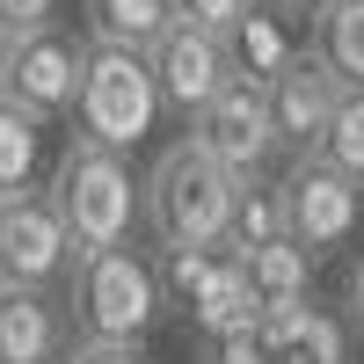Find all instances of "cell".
<instances>
[{"label": "cell", "instance_id": "1", "mask_svg": "<svg viewBox=\"0 0 364 364\" xmlns=\"http://www.w3.org/2000/svg\"><path fill=\"white\" fill-rule=\"evenodd\" d=\"M240 182L204 154L197 139L161 146V161L139 175V226H154L161 248H226Z\"/></svg>", "mask_w": 364, "mask_h": 364}, {"label": "cell", "instance_id": "2", "mask_svg": "<svg viewBox=\"0 0 364 364\" xmlns=\"http://www.w3.org/2000/svg\"><path fill=\"white\" fill-rule=\"evenodd\" d=\"M51 211L66 226L73 255H102V248H132V226H139V175L124 154H102V146H66L51 175Z\"/></svg>", "mask_w": 364, "mask_h": 364}, {"label": "cell", "instance_id": "3", "mask_svg": "<svg viewBox=\"0 0 364 364\" xmlns=\"http://www.w3.org/2000/svg\"><path fill=\"white\" fill-rule=\"evenodd\" d=\"M154 124H161V95H154L146 58H139V51L87 44L80 95H73V139L132 161V146H146V132H154Z\"/></svg>", "mask_w": 364, "mask_h": 364}, {"label": "cell", "instance_id": "4", "mask_svg": "<svg viewBox=\"0 0 364 364\" xmlns=\"http://www.w3.org/2000/svg\"><path fill=\"white\" fill-rule=\"evenodd\" d=\"M73 321L80 343H139L161 321V277L139 248L73 255Z\"/></svg>", "mask_w": 364, "mask_h": 364}, {"label": "cell", "instance_id": "5", "mask_svg": "<svg viewBox=\"0 0 364 364\" xmlns=\"http://www.w3.org/2000/svg\"><path fill=\"white\" fill-rule=\"evenodd\" d=\"M277 226H284V240L306 262H328L336 248H350V233H357V219H364V190L350 175H336L321 154H299L277 182Z\"/></svg>", "mask_w": 364, "mask_h": 364}, {"label": "cell", "instance_id": "6", "mask_svg": "<svg viewBox=\"0 0 364 364\" xmlns=\"http://www.w3.org/2000/svg\"><path fill=\"white\" fill-rule=\"evenodd\" d=\"M154 277H161V306H168V299L190 306V321L204 328L211 343H226V336H240V328L262 321L233 248H161Z\"/></svg>", "mask_w": 364, "mask_h": 364}, {"label": "cell", "instance_id": "7", "mask_svg": "<svg viewBox=\"0 0 364 364\" xmlns=\"http://www.w3.org/2000/svg\"><path fill=\"white\" fill-rule=\"evenodd\" d=\"M73 277V240L44 190L0 197V291H58Z\"/></svg>", "mask_w": 364, "mask_h": 364}, {"label": "cell", "instance_id": "8", "mask_svg": "<svg viewBox=\"0 0 364 364\" xmlns=\"http://www.w3.org/2000/svg\"><path fill=\"white\" fill-rule=\"evenodd\" d=\"M80 66H87V37H73L66 22L37 29V37H15L8 44V87H0V102H15V109L37 117V124H51V117L73 109Z\"/></svg>", "mask_w": 364, "mask_h": 364}, {"label": "cell", "instance_id": "9", "mask_svg": "<svg viewBox=\"0 0 364 364\" xmlns=\"http://www.w3.org/2000/svg\"><path fill=\"white\" fill-rule=\"evenodd\" d=\"M190 139L204 146L211 161H219L233 182H255L269 168V154H277V132H269V102H262V80L233 73L219 95L204 102V117L190 124Z\"/></svg>", "mask_w": 364, "mask_h": 364}, {"label": "cell", "instance_id": "10", "mask_svg": "<svg viewBox=\"0 0 364 364\" xmlns=\"http://www.w3.org/2000/svg\"><path fill=\"white\" fill-rule=\"evenodd\" d=\"M146 73H154L161 109H175L182 124H197L204 102L233 80V58H226V44H219V37H204V29H182V22H175L168 37L146 51Z\"/></svg>", "mask_w": 364, "mask_h": 364}, {"label": "cell", "instance_id": "11", "mask_svg": "<svg viewBox=\"0 0 364 364\" xmlns=\"http://www.w3.org/2000/svg\"><path fill=\"white\" fill-rule=\"evenodd\" d=\"M262 102H269V132H277V146H291V161H299V154L321 146L328 117H336V102H343V87L328 80L306 51H291L284 66L262 80Z\"/></svg>", "mask_w": 364, "mask_h": 364}, {"label": "cell", "instance_id": "12", "mask_svg": "<svg viewBox=\"0 0 364 364\" xmlns=\"http://www.w3.org/2000/svg\"><path fill=\"white\" fill-rule=\"evenodd\" d=\"M73 350V321L51 291H0V364H58Z\"/></svg>", "mask_w": 364, "mask_h": 364}, {"label": "cell", "instance_id": "13", "mask_svg": "<svg viewBox=\"0 0 364 364\" xmlns=\"http://www.w3.org/2000/svg\"><path fill=\"white\" fill-rule=\"evenodd\" d=\"M255 336H262L269 364H343V328L328 321L314 299H306V306H291V314H262Z\"/></svg>", "mask_w": 364, "mask_h": 364}, {"label": "cell", "instance_id": "14", "mask_svg": "<svg viewBox=\"0 0 364 364\" xmlns=\"http://www.w3.org/2000/svg\"><path fill=\"white\" fill-rule=\"evenodd\" d=\"M240 277H248L255 314H291V306H306V291H314V262L299 255L291 240H269V248L240 255Z\"/></svg>", "mask_w": 364, "mask_h": 364}, {"label": "cell", "instance_id": "15", "mask_svg": "<svg viewBox=\"0 0 364 364\" xmlns=\"http://www.w3.org/2000/svg\"><path fill=\"white\" fill-rule=\"evenodd\" d=\"M80 15H87V44H109V51H154L175 15H168V0H80Z\"/></svg>", "mask_w": 364, "mask_h": 364}, {"label": "cell", "instance_id": "16", "mask_svg": "<svg viewBox=\"0 0 364 364\" xmlns=\"http://www.w3.org/2000/svg\"><path fill=\"white\" fill-rule=\"evenodd\" d=\"M306 58L343 87V95H364V0H336V8L314 22Z\"/></svg>", "mask_w": 364, "mask_h": 364}, {"label": "cell", "instance_id": "17", "mask_svg": "<svg viewBox=\"0 0 364 364\" xmlns=\"http://www.w3.org/2000/svg\"><path fill=\"white\" fill-rule=\"evenodd\" d=\"M44 132L29 109L15 102H0V197H22V190H37V168H44Z\"/></svg>", "mask_w": 364, "mask_h": 364}, {"label": "cell", "instance_id": "18", "mask_svg": "<svg viewBox=\"0 0 364 364\" xmlns=\"http://www.w3.org/2000/svg\"><path fill=\"white\" fill-rule=\"evenodd\" d=\"M269 240H284V226H277V190L255 175V182H240V190H233L226 248H233V255H248V248H269Z\"/></svg>", "mask_w": 364, "mask_h": 364}, {"label": "cell", "instance_id": "19", "mask_svg": "<svg viewBox=\"0 0 364 364\" xmlns=\"http://www.w3.org/2000/svg\"><path fill=\"white\" fill-rule=\"evenodd\" d=\"M314 154L364 190V95H343V102H336V117H328V132H321Z\"/></svg>", "mask_w": 364, "mask_h": 364}, {"label": "cell", "instance_id": "20", "mask_svg": "<svg viewBox=\"0 0 364 364\" xmlns=\"http://www.w3.org/2000/svg\"><path fill=\"white\" fill-rule=\"evenodd\" d=\"M168 15H175L182 29H204V37H219V44H226L233 29L255 15V0H168Z\"/></svg>", "mask_w": 364, "mask_h": 364}, {"label": "cell", "instance_id": "21", "mask_svg": "<svg viewBox=\"0 0 364 364\" xmlns=\"http://www.w3.org/2000/svg\"><path fill=\"white\" fill-rule=\"evenodd\" d=\"M37 29H58V0H0V37H37Z\"/></svg>", "mask_w": 364, "mask_h": 364}, {"label": "cell", "instance_id": "22", "mask_svg": "<svg viewBox=\"0 0 364 364\" xmlns=\"http://www.w3.org/2000/svg\"><path fill=\"white\" fill-rule=\"evenodd\" d=\"M58 364H146V357H139V343H73Z\"/></svg>", "mask_w": 364, "mask_h": 364}, {"label": "cell", "instance_id": "23", "mask_svg": "<svg viewBox=\"0 0 364 364\" xmlns=\"http://www.w3.org/2000/svg\"><path fill=\"white\" fill-rule=\"evenodd\" d=\"M277 8H284L291 22H306V29H314V22H321L328 8H336V0H277Z\"/></svg>", "mask_w": 364, "mask_h": 364}, {"label": "cell", "instance_id": "24", "mask_svg": "<svg viewBox=\"0 0 364 364\" xmlns=\"http://www.w3.org/2000/svg\"><path fill=\"white\" fill-rule=\"evenodd\" d=\"M350 328H357V336H364V262L350 269Z\"/></svg>", "mask_w": 364, "mask_h": 364}, {"label": "cell", "instance_id": "25", "mask_svg": "<svg viewBox=\"0 0 364 364\" xmlns=\"http://www.w3.org/2000/svg\"><path fill=\"white\" fill-rule=\"evenodd\" d=\"M0 87H8V37H0Z\"/></svg>", "mask_w": 364, "mask_h": 364}]
</instances>
